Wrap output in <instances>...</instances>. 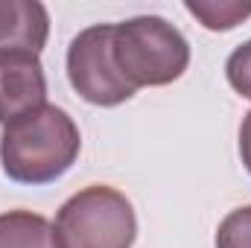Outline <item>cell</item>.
Segmentation results:
<instances>
[{"instance_id":"obj_1","label":"cell","mask_w":251,"mask_h":248,"mask_svg":"<svg viewBox=\"0 0 251 248\" xmlns=\"http://www.w3.org/2000/svg\"><path fill=\"white\" fill-rule=\"evenodd\" d=\"M79 149V125L50 102L3 125L0 134V164L15 184H53L76 164Z\"/></svg>"},{"instance_id":"obj_9","label":"cell","mask_w":251,"mask_h":248,"mask_svg":"<svg viewBox=\"0 0 251 248\" xmlns=\"http://www.w3.org/2000/svg\"><path fill=\"white\" fill-rule=\"evenodd\" d=\"M216 248H251V204L231 210L219 222Z\"/></svg>"},{"instance_id":"obj_8","label":"cell","mask_w":251,"mask_h":248,"mask_svg":"<svg viewBox=\"0 0 251 248\" xmlns=\"http://www.w3.org/2000/svg\"><path fill=\"white\" fill-rule=\"evenodd\" d=\"M184 6L193 18L201 21L204 29H213V32L234 29L251 15V0L246 3L243 0H187Z\"/></svg>"},{"instance_id":"obj_7","label":"cell","mask_w":251,"mask_h":248,"mask_svg":"<svg viewBox=\"0 0 251 248\" xmlns=\"http://www.w3.org/2000/svg\"><path fill=\"white\" fill-rule=\"evenodd\" d=\"M0 248H56L53 225L32 210L0 213Z\"/></svg>"},{"instance_id":"obj_6","label":"cell","mask_w":251,"mask_h":248,"mask_svg":"<svg viewBox=\"0 0 251 248\" xmlns=\"http://www.w3.org/2000/svg\"><path fill=\"white\" fill-rule=\"evenodd\" d=\"M50 15L38 0H0V56H41Z\"/></svg>"},{"instance_id":"obj_4","label":"cell","mask_w":251,"mask_h":248,"mask_svg":"<svg viewBox=\"0 0 251 248\" xmlns=\"http://www.w3.org/2000/svg\"><path fill=\"white\" fill-rule=\"evenodd\" d=\"M67 79L91 105L114 108L134 97V88L120 76L114 62V24H94L70 41Z\"/></svg>"},{"instance_id":"obj_11","label":"cell","mask_w":251,"mask_h":248,"mask_svg":"<svg viewBox=\"0 0 251 248\" xmlns=\"http://www.w3.org/2000/svg\"><path fill=\"white\" fill-rule=\"evenodd\" d=\"M240 155H243V164L251 173V111L246 114V120L240 125Z\"/></svg>"},{"instance_id":"obj_3","label":"cell","mask_w":251,"mask_h":248,"mask_svg":"<svg viewBox=\"0 0 251 248\" xmlns=\"http://www.w3.org/2000/svg\"><path fill=\"white\" fill-rule=\"evenodd\" d=\"M137 216L131 201L108 184H91L73 193L56 213V248H131Z\"/></svg>"},{"instance_id":"obj_5","label":"cell","mask_w":251,"mask_h":248,"mask_svg":"<svg viewBox=\"0 0 251 248\" xmlns=\"http://www.w3.org/2000/svg\"><path fill=\"white\" fill-rule=\"evenodd\" d=\"M47 105V79L38 56H0V123Z\"/></svg>"},{"instance_id":"obj_10","label":"cell","mask_w":251,"mask_h":248,"mask_svg":"<svg viewBox=\"0 0 251 248\" xmlns=\"http://www.w3.org/2000/svg\"><path fill=\"white\" fill-rule=\"evenodd\" d=\"M225 76H228L231 88H234L240 97L251 99V41L240 44V47L228 56V62H225Z\"/></svg>"},{"instance_id":"obj_2","label":"cell","mask_w":251,"mask_h":248,"mask_svg":"<svg viewBox=\"0 0 251 248\" xmlns=\"http://www.w3.org/2000/svg\"><path fill=\"white\" fill-rule=\"evenodd\" d=\"M114 62L134 91L158 88L181 79L190 64V44L170 21L140 15L114 24Z\"/></svg>"}]
</instances>
